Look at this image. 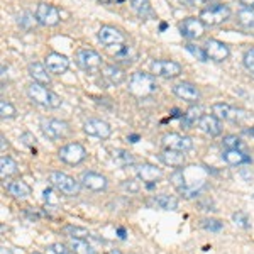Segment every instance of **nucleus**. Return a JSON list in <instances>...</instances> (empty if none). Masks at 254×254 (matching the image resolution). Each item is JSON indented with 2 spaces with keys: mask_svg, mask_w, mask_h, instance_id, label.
Instances as JSON below:
<instances>
[{
  "mask_svg": "<svg viewBox=\"0 0 254 254\" xmlns=\"http://www.w3.org/2000/svg\"><path fill=\"white\" fill-rule=\"evenodd\" d=\"M127 90H129L130 95H134L137 98H144V97H151L153 93H156L158 83L153 73L136 71L130 75Z\"/></svg>",
  "mask_w": 254,
  "mask_h": 254,
  "instance_id": "nucleus-1",
  "label": "nucleus"
},
{
  "mask_svg": "<svg viewBox=\"0 0 254 254\" xmlns=\"http://www.w3.org/2000/svg\"><path fill=\"white\" fill-rule=\"evenodd\" d=\"M27 95H29V98L34 104L43 105V107L48 109L61 107V98L58 93H55L53 90L46 88L43 83H38V81H32L29 87H27Z\"/></svg>",
  "mask_w": 254,
  "mask_h": 254,
  "instance_id": "nucleus-2",
  "label": "nucleus"
},
{
  "mask_svg": "<svg viewBox=\"0 0 254 254\" xmlns=\"http://www.w3.org/2000/svg\"><path fill=\"white\" fill-rule=\"evenodd\" d=\"M48 182L51 183L53 188H56L60 193H63L66 196H76L80 193L81 183L76 182L73 176H69L66 173H61V171H51L48 176Z\"/></svg>",
  "mask_w": 254,
  "mask_h": 254,
  "instance_id": "nucleus-3",
  "label": "nucleus"
},
{
  "mask_svg": "<svg viewBox=\"0 0 254 254\" xmlns=\"http://www.w3.org/2000/svg\"><path fill=\"white\" fill-rule=\"evenodd\" d=\"M198 17L205 26H219V24L225 22L231 17V9L225 3H212V5H207L205 9H202Z\"/></svg>",
  "mask_w": 254,
  "mask_h": 254,
  "instance_id": "nucleus-4",
  "label": "nucleus"
},
{
  "mask_svg": "<svg viewBox=\"0 0 254 254\" xmlns=\"http://www.w3.org/2000/svg\"><path fill=\"white\" fill-rule=\"evenodd\" d=\"M75 61L78 64V68L90 73V75L102 69V56L93 49H80L75 56Z\"/></svg>",
  "mask_w": 254,
  "mask_h": 254,
  "instance_id": "nucleus-5",
  "label": "nucleus"
},
{
  "mask_svg": "<svg viewBox=\"0 0 254 254\" xmlns=\"http://www.w3.org/2000/svg\"><path fill=\"white\" fill-rule=\"evenodd\" d=\"M41 130L48 139L58 141V139H64L69 134V126L68 122L58 121V119H43L41 121Z\"/></svg>",
  "mask_w": 254,
  "mask_h": 254,
  "instance_id": "nucleus-6",
  "label": "nucleus"
},
{
  "mask_svg": "<svg viewBox=\"0 0 254 254\" xmlns=\"http://www.w3.org/2000/svg\"><path fill=\"white\" fill-rule=\"evenodd\" d=\"M58 156L63 163L75 166V165H80L81 161H85V158H87V149H85L80 142H69V144L63 146L58 151Z\"/></svg>",
  "mask_w": 254,
  "mask_h": 254,
  "instance_id": "nucleus-7",
  "label": "nucleus"
},
{
  "mask_svg": "<svg viewBox=\"0 0 254 254\" xmlns=\"http://www.w3.org/2000/svg\"><path fill=\"white\" fill-rule=\"evenodd\" d=\"M151 73L154 76H163V78H176L183 73V68L180 63L171 60H156L151 63Z\"/></svg>",
  "mask_w": 254,
  "mask_h": 254,
  "instance_id": "nucleus-8",
  "label": "nucleus"
},
{
  "mask_svg": "<svg viewBox=\"0 0 254 254\" xmlns=\"http://www.w3.org/2000/svg\"><path fill=\"white\" fill-rule=\"evenodd\" d=\"M178 29L183 38L195 41V39H200L203 34H205V24L200 20V17H187L180 22Z\"/></svg>",
  "mask_w": 254,
  "mask_h": 254,
  "instance_id": "nucleus-9",
  "label": "nucleus"
},
{
  "mask_svg": "<svg viewBox=\"0 0 254 254\" xmlns=\"http://www.w3.org/2000/svg\"><path fill=\"white\" fill-rule=\"evenodd\" d=\"M212 114L220 119V121H227V122H241L248 117V112L241 109H236L229 104H214L212 105Z\"/></svg>",
  "mask_w": 254,
  "mask_h": 254,
  "instance_id": "nucleus-10",
  "label": "nucleus"
},
{
  "mask_svg": "<svg viewBox=\"0 0 254 254\" xmlns=\"http://www.w3.org/2000/svg\"><path fill=\"white\" fill-rule=\"evenodd\" d=\"M161 144L165 146V149H175V151L187 153V151H190L191 147H193V141H191V137H188V136L170 132L161 137Z\"/></svg>",
  "mask_w": 254,
  "mask_h": 254,
  "instance_id": "nucleus-11",
  "label": "nucleus"
},
{
  "mask_svg": "<svg viewBox=\"0 0 254 254\" xmlns=\"http://www.w3.org/2000/svg\"><path fill=\"white\" fill-rule=\"evenodd\" d=\"M60 10L56 9L51 3H39L38 9H36V20L41 24V26L46 27H53L60 22Z\"/></svg>",
  "mask_w": 254,
  "mask_h": 254,
  "instance_id": "nucleus-12",
  "label": "nucleus"
},
{
  "mask_svg": "<svg viewBox=\"0 0 254 254\" xmlns=\"http://www.w3.org/2000/svg\"><path fill=\"white\" fill-rule=\"evenodd\" d=\"M203 49H205V53H207V58L212 61H217V63L225 61L231 56L229 46L219 39H207V43L203 44Z\"/></svg>",
  "mask_w": 254,
  "mask_h": 254,
  "instance_id": "nucleus-13",
  "label": "nucleus"
},
{
  "mask_svg": "<svg viewBox=\"0 0 254 254\" xmlns=\"http://www.w3.org/2000/svg\"><path fill=\"white\" fill-rule=\"evenodd\" d=\"M97 38L104 46H107V48L117 46V44H124V41H126L124 32L119 31L117 27H114V26H102L97 34Z\"/></svg>",
  "mask_w": 254,
  "mask_h": 254,
  "instance_id": "nucleus-14",
  "label": "nucleus"
},
{
  "mask_svg": "<svg viewBox=\"0 0 254 254\" xmlns=\"http://www.w3.org/2000/svg\"><path fill=\"white\" fill-rule=\"evenodd\" d=\"M81 187H85L90 191H104L107 188L109 182L104 175L95 173V171H85L80 178Z\"/></svg>",
  "mask_w": 254,
  "mask_h": 254,
  "instance_id": "nucleus-15",
  "label": "nucleus"
},
{
  "mask_svg": "<svg viewBox=\"0 0 254 254\" xmlns=\"http://www.w3.org/2000/svg\"><path fill=\"white\" fill-rule=\"evenodd\" d=\"M83 130L85 134L98 139H109L110 134H112V127H110L107 122L100 121V119H90L83 124Z\"/></svg>",
  "mask_w": 254,
  "mask_h": 254,
  "instance_id": "nucleus-16",
  "label": "nucleus"
},
{
  "mask_svg": "<svg viewBox=\"0 0 254 254\" xmlns=\"http://www.w3.org/2000/svg\"><path fill=\"white\" fill-rule=\"evenodd\" d=\"M136 175L139 176V180H142V182L147 183L149 187H153L154 183L163 178V171L159 170L158 166L149 165V163L136 166Z\"/></svg>",
  "mask_w": 254,
  "mask_h": 254,
  "instance_id": "nucleus-17",
  "label": "nucleus"
},
{
  "mask_svg": "<svg viewBox=\"0 0 254 254\" xmlns=\"http://www.w3.org/2000/svg\"><path fill=\"white\" fill-rule=\"evenodd\" d=\"M196 126H198V129L202 130L203 134H207V136H210V137H217L220 132H222L220 119H217L215 116H210V114L200 117V121Z\"/></svg>",
  "mask_w": 254,
  "mask_h": 254,
  "instance_id": "nucleus-18",
  "label": "nucleus"
},
{
  "mask_svg": "<svg viewBox=\"0 0 254 254\" xmlns=\"http://www.w3.org/2000/svg\"><path fill=\"white\" fill-rule=\"evenodd\" d=\"M46 68L53 75H61V73L68 71L69 68V60L66 56L60 55V53H49L46 56Z\"/></svg>",
  "mask_w": 254,
  "mask_h": 254,
  "instance_id": "nucleus-19",
  "label": "nucleus"
},
{
  "mask_svg": "<svg viewBox=\"0 0 254 254\" xmlns=\"http://www.w3.org/2000/svg\"><path fill=\"white\" fill-rule=\"evenodd\" d=\"M173 93L182 100L187 102H196L200 100V90L195 87L193 83H188V81H182V83H176L173 87Z\"/></svg>",
  "mask_w": 254,
  "mask_h": 254,
  "instance_id": "nucleus-20",
  "label": "nucleus"
},
{
  "mask_svg": "<svg viewBox=\"0 0 254 254\" xmlns=\"http://www.w3.org/2000/svg\"><path fill=\"white\" fill-rule=\"evenodd\" d=\"M147 205L159 208V210H176V208H178V200L171 195L161 193V195H154L153 198H149Z\"/></svg>",
  "mask_w": 254,
  "mask_h": 254,
  "instance_id": "nucleus-21",
  "label": "nucleus"
},
{
  "mask_svg": "<svg viewBox=\"0 0 254 254\" xmlns=\"http://www.w3.org/2000/svg\"><path fill=\"white\" fill-rule=\"evenodd\" d=\"M102 76L107 81L109 85L116 87V85H121L122 81L126 80V73L122 68L116 66V64H107V66L102 68Z\"/></svg>",
  "mask_w": 254,
  "mask_h": 254,
  "instance_id": "nucleus-22",
  "label": "nucleus"
},
{
  "mask_svg": "<svg viewBox=\"0 0 254 254\" xmlns=\"http://www.w3.org/2000/svg\"><path fill=\"white\" fill-rule=\"evenodd\" d=\"M222 159L229 166H241L251 163V156H248L241 149H225L222 153Z\"/></svg>",
  "mask_w": 254,
  "mask_h": 254,
  "instance_id": "nucleus-23",
  "label": "nucleus"
},
{
  "mask_svg": "<svg viewBox=\"0 0 254 254\" xmlns=\"http://www.w3.org/2000/svg\"><path fill=\"white\" fill-rule=\"evenodd\" d=\"M159 159H161L166 166H171V168H182V166H185V163H187L185 154H183L182 151H175V149H165L159 154Z\"/></svg>",
  "mask_w": 254,
  "mask_h": 254,
  "instance_id": "nucleus-24",
  "label": "nucleus"
},
{
  "mask_svg": "<svg viewBox=\"0 0 254 254\" xmlns=\"http://www.w3.org/2000/svg\"><path fill=\"white\" fill-rule=\"evenodd\" d=\"M29 75L31 78L34 81H38V83H43V85H49L51 83V78H49V69L44 66V64L38 63V61H34V63H29Z\"/></svg>",
  "mask_w": 254,
  "mask_h": 254,
  "instance_id": "nucleus-25",
  "label": "nucleus"
},
{
  "mask_svg": "<svg viewBox=\"0 0 254 254\" xmlns=\"http://www.w3.org/2000/svg\"><path fill=\"white\" fill-rule=\"evenodd\" d=\"M130 9L141 20H146L149 17H154L153 7L149 0H130Z\"/></svg>",
  "mask_w": 254,
  "mask_h": 254,
  "instance_id": "nucleus-26",
  "label": "nucleus"
},
{
  "mask_svg": "<svg viewBox=\"0 0 254 254\" xmlns=\"http://www.w3.org/2000/svg\"><path fill=\"white\" fill-rule=\"evenodd\" d=\"M7 191L14 196V198L17 200H26L31 196V187L27 185L26 182H20V180H17V182H12L7 185Z\"/></svg>",
  "mask_w": 254,
  "mask_h": 254,
  "instance_id": "nucleus-27",
  "label": "nucleus"
},
{
  "mask_svg": "<svg viewBox=\"0 0 254 254\" xmlns=\"http://www.w3.org/2000/svg\"><path fill=\"white\" fill-rule=\"evenodd\" d=\"M237 24L239 27H243L246 31H254V9H249V7H244L237 12Z\"/></svg>",
  "mask_w": 254,
  "mask_h": 254,
  "instance_id": "nucleus-28",
  "label": "nucleus"
},
{
  "mask_svg": "<svg viewBox=\"0 0 254 254\" xmlns=\"http://www.w3.org/2000/svg\"><path fill=\"white\" fill-rule=\"evenodd\" d=\"M17 171H19L17 163H15L10 156H2V158H0V176H2V180H5V178H9V176L15 175Z\"/></svg>",
  "mask_w": 254,
  "mask_h": 254,
  "instance_id": "nucleus-29",
  "label": "nucleus"
},
{
  "mask_svg": "<svg viewBox=\"0 0 254 254\" xmlns=\"http://www.w3.org/2000/svg\"><path fill=\"white\" fill-rule=\"evenodd\" d=\"M69 248H71V251L75 254H98L87 243V239H69Z\"/></svg>",
  "mask_w": 254,
  "mask_h": 254,
  "instance_id": "nucleus-30",
  "label": "nucleus"
},
{
  "mask_svg": "<svg viewBox=\"0 0 254 254\" xmlns=\"http://www.w3.org/2000/svg\"><path fill=\"white\" fill-rule=\"evenodd\" d=\"M112 154H114L112 159L116 161V165L122 166V168L130 166V165H134V163H136V159H134L132 154H130L129 151H126V149H116Z\"/></svg>",
  "mask_w": 254,
  "mask_h": 254,
  "instance_id": "nucleus-31",
  "label": "nucleus"
},
{
  "mask_svg": "<svg viewBox=\"0 0 254 254\" xmlns=\"http://www.w3.org/2000/svg\"><path fill=\"white\" fill-rule=\"evenodd\" d=\"M200 114H202V109H200V107H191L187 114H183V117H182V126L185 127V129H190L191 126L198 124L200 117H202Z\"/></svg>",
  "mask_w": 254,
  "mask_h": 254,
  "instance_id": "nucleus-32",
  "label": "nucleus"
},
{
  "mask_svg": "<svg viewBox=\"0 0 254 254\" xmlns=\"http://www.w3.org/2000/svg\"><path fill=\"white\" fill-rule=\"evenodd\" d=\"M114 58L117 61H124V63H130L134 58V49L126 44H117L116 53H114Z\"/></svg>",
  "mask_w": 254,
  "mask_h": 254,
  "instance_id": "nucleus-33",
  "label": "nucleus"
},
{
  "mask_svg": "<svg viewBox=\"0 0 254 254\" xmlns=\"http://www.w3.org/2000/svg\"><path fill=\"white\" fill-rule=\"evenodd\" d=\"M63 234L69 239H88L90 232L83 227H76V225H66L63 227Z\"/></svg>",
  "mask_w": 254,
  "mask_h": 254,
  "instance_id": "nucleus-34",
  "label": "nucleus"
},
{
  "mask_svg": "<svg viewBox=\"0 0 254 254\" xmlns=\"http://www.w3.org/2000/svg\"><path fill=\"white\" fill-rule=\"evenodd\" d=\"M17 114V110H15L14 105L10 104V102H7V100H0V117L2 119H12Z\"/></svg>",
  "mask_w": 254,
  "mask_h": 254,
  "instance_id": "nucleus-35",
  "label": "nucleus"
},
{
  "mask_svg": "<svg viewBox=\"0 0 254 254\" xmlns=\"http://www.w3.org/2000/svg\"><path fill=\"white\" fill-rule=\"evenodd\" d=\"M202 227L205 229V231H210V232H220L224 227V224L220 222V220L217 219H203L202 220Z\"/></svg>",
  "mask_w": 254,
  "mask_h": 254,
  "instance_id": "nucleus-36",
  "label": "nucleus"
},
{
  "mask_svg": "<svg viewBox=\"0 0 254 254\" xmlns=\"http://www.w3.org/2000/svg\"><path fill=\"white\" fill-rule=\"evenodd\" d=\"M46 254H75V253L71 249H68L64 244L55 243V244H49L46 248Z\"/></svg>",
  "mask_w": 254,
  "mask_h": 254,
  "instance_id": "nucleus-37",
  "label": "nucleus"
},
{
  "mask_svg": "<svg viewBox=\"0 0 254 254\" xmlns=\"http://www.w3.org/2000/svg\"><path fill=\"white\" fill-rule=\"evenodd\" d=\"M222 144L225 149H241L243 147V142H241V139L237 136H225Z\"/></svg>",
  "mask_w": 254,
  "mask_h": 254,
  "instance_id": "nucleus-38",
  "label": "nucleus"
},
{
  "mask_svg": "<svg viewBox=\"0 0 254 254\" xmlns=\"http://www.w3.org/2000/svg\"><path fill=\"white\" fill-rule=\"evenodd\" d=\"M185 48H187L188 51H190L193 56H196V58H198L200 61H207V60H208V58H207V53H205V49H203V48H202V49H200V48H195L193 44H187Z\"/></svg>",
  "mask_w": 254,
  "mask_h": 254,
  "instance_id": "nucleus-39",
  "label": "nucleus"
},
{
  "mask_svg": "<svg viewBox=\"0 0 254 254\" xmlns=\"http://www.w3.org/2000/svg\"><path fill=\"white\" fill-rule=\"evenodd\" d=\"M244 66L249 69V71L254 75V48L253 49H249V51H246V55H244Z\"/></svg>",
  "mask_w": 254,
  "mask_h": 254,
  "instance_id": "nucleus-40",
  "label": "nucleus"
},
{
  "mask_svg": "<svg viewBox=\"0 0 254 254\" xmlns=\"http://www.w3.org/2000/svg\"><path fill=\"white\" fill-rule=\"evenodd\" d=\"M122 190H127L129 193H137L139 191V183L134 182V180H126L122 183Z\"/></svg>",
  "mask_w": 254,
  "mask_h": 254,
  "instance_id": "nucleus-41",
  "label": "nucleus"
},
{
  "mask_svg": "<svg viewBox=\"0 0 254 254\" xmlns=\"http://www.w3.org/2000/svg\"><path fill=\"white\" fill-rule=\"evenodd\" d=\"M232 219H234V222H236V224H239L241 227H246V229L249 227V224H248V217H246L244 214H241V212H237V214L232 215Z\"/></svg>",
  "mask_w": 254,
  "mask_h": 254,
  "instance_id": "nucleus-42",
  "label": "nucleus"
},
{
  "mask_svg": "<svg viewBox=\"0 0 254 254\" xmlns=\"http://www.w3.org/2000/svg\"><path fill=\"white\" fill-rule=\"evenodd\" d=\"M20 141L24 142L26 146H34V142H36V137L32 136L31 132H24L22 136H20Z\"/></svg>",
  "mask_w": 254,
  "mask_h": 254,
  "instance_id": "nucleus-43",
  "label": "nucleus"
},
{
  "mask_svg": "<svg viewBox=\"0 0 254 254\" xmlns=\"http://www.w3.org/2000/svg\"><path fill=\"white\" fill-rule=\"evenodd\" d=\"M241 5L249 7V9H254V0H239Z\"/></svg>",
  "mask_w": 254,
  "mask_h": 254,
  "instance_id": "nucleus-44",
  "label": "nucleus"
},
{
  "mask_svg": "<svg viewBox=\"0 0 254 254\" xmlns=\"http://www.w3.org/2000/svg\"><path fill=\"white\" fill-rule=\"evenodd\" d=\"M117 234H119V237H121V239H126V229L119 227L117 229Z\"/></svg>",
  "mask_w": 254,
  "mask_h": 254,
  "instance_id": "nucleus-45",
  "label": "nucleus"
},
{
  "mask_svg": "<svg viewBox=\"0 0 254 254\" xmlns=\"http://www.w3.org/2000/svg\"><path fill=\"white\" fill-rule=\"evenodd\" d=\"M0 254H14V253H12V249L5 248V246H2V249H0Z\"/></svg>",
  "mask_w": 254,
  "mask_h": 254,
  "instance_id": "nucleus-46",
  "label": "nucleus"
},
{
  "mask_svg": "<svg viewBox=\"0 0 254 254\" xmlns=\"http://www.w3.org/2000/svg\"><path fill=\"white\" fill-rule=\"evenodd\" d=\"M0 141H2V142H0V144H2V151H5V147H7V141H5V137H0Z\"/></svg>",
  "mask_w": 254,
  "mask_h": 254,
  "instance_id": "nucleus-47",
  "label": "nucleus"
},
{
  "mask_svg": "<svg viewBox=\"0 0 254 254\" xmlns=\"http://www.w3.org/2000/svg\"><path fill=\"white\" fill-rule=\"evenodd\" d=\"M129 139H130V142H137V139H139V136H137V134H132V136H130Z\"/></svg>",
  "mask_w": 254,
  "mask_h": 254,
  "instance_id": "nucleus-48",
  "label": "nucleus"
},
{
  "mask_svg": "<svg viewBox=\"0 0 254 254\" xmlns=\"http://www.w3.org/2000/svg\"><path fill=\"white\" fill-rule=\"evenodd\" d=\"M107 254H124V253H121L119 249H110V251Z\"/></svg>",
  "mask_w": 254,
  "mask_h": 254,
  "instance_id": "nucleus-49",
  "label": "nucleus"
},
{
  "mask_svg": "<svg viewBox=\"0 0 254 254\" xmlns=\"http://www.w3.org/2000/svg\"><path fill=\"white\" fill-rule=\"evenodd\" d=\"M187 3H190V5H193V3H196V2H203V0H185Z\"/></svg>",
  "mask_w": 254,
  "mask_h": 254,
  "instance_id": "nucleus-50",
  "label": "nucleus"
},
{
  "mask_svg": "<svg viewBox=\"0 0 254 254\" xmlns=\"http://www.w3.org/2000/svg\"><path fill=\"white\" fill-rule=\"evenodd\" d=\"M248 134H249L251 137H254V127H251V129H248Z\"/></svg>",
  "mask_w": 254,
  "mask_h": 254,
  "instance_id": "nucleus-51",
  "label": "nucleus"
},
{
  "mask_svg": "<svg viewBox=\"0 0 254 254\" xmlns=\"http://www.w3.org/2000/svg\"><path fill=\"white\" fill-rule=\"evenodd\" d=\"M98 2H102V3H110V2H114V0H98Z\"/></svg>",
  "mask_w": 254,
  "mask_h": 254,
  "instance_id": "nucleus-52",
  "label": "nucleus"
},
{
  "mask_svg": "<svg viewBox=\"0 0 254 254\" xmlns=\"http://www.w3.org/2000/svg\"><path fill=\"white\" fill-rule=\"evenodd\" d=\"M31 254H41V253H31Z\"/></svg>",
  "mask_w": 254,
  "mask_h": 254,
  "instance_id": "nucleus-53",
  "label": "nucleus"
},
{
  "mask_svg": "<svg viewBox=\"0 0 254 254\" xmlns=\"http://www.w3.org/2000/svg\"><path fill=\"white\" fill-rule=\"evenodd\" d=\"M203 2H208V0H203Z\"/></svg>",
  "mask_w": 254,
  "mask_h": 254,
  "instance_id": "nucleus-54",
  "label": "nucleus"
}]
</instances>
